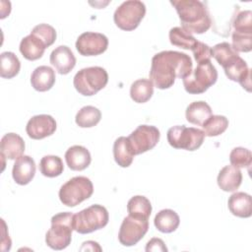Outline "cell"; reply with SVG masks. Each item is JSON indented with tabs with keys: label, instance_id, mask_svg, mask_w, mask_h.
<instances>
[{
	"label": "cell",
	"instance_id": "e0dca14e",
	"mask_svg": "<svg viewBox=\"0 0 252 252\" xmlns=\"http://www.w3.org/2000/svg\"><path fill=\"white\" fill-rule=\"evenodd\" d=\"M65 160L70 169L81 171L90 165L92 157L87 148L80 145H75L66 151Z\"/></svg>",
	"mask_w": 252,
	"mask_h": 252
},
{
	"label": "cell",
	"instance_id": "484cf974",
	"mask_svg": "<svg viewBox=\"0 0 252 252\" xmlns=\"http://www.w3.org/2000/svg\"><path fill=\"white\" fill-rule=\"evenodd\" d=\"M154 94V85L149 79H139L132 83L130 96L137 103H145Z\"/></svg>",
	"mask_w": 252,
	"mask_h": 252
},
{
	"label": "cell",
	"instance_id": "836d02e7",
	"mask_svg": "<svg viewBox=\"0 0 252 252\" xmlns=\"http://www.w3.org/2000/svg\"><path fill=\"white\" fill-rule=\"evenodd\" d=\"M229 160L231 165L235 167H249L252 162V154L248 149L237 147L230 152Z\"/></svg>",
	"mask_w": 252,
	"mask_h": 252
},
{
	"label": "cell",
	"instance_id": "7a4b0ae2",
	"mask_svg": "<svg viewBox=\"0 0 252 252\" xmlns=\"http://www.w3.org/2000/svg\"><path fill=\"white\" fill-rule=\"evenodd\" d=\"M170 4L175 8L181 28L190 33H204L212 25V20L205 4L199 0H173Z\"/></svg>",
	"mask_w": 252,
	"mask_h": 252
},
{
	"label": "cell",
	"instance_id": "8d00e7d4",
	"mask_svg": "<svg viewBox=\"0 0 252 252\" xmlns=\"http://www.w3.org/2000/svg\"><path fill=\"white\" fill-rule=\"evenodd\" d=\"M231 46L236 52H249L252 49V33L232 32Z\"/></svg>",
	"mask_w": 252,
	"mask_h": 252
},
{
	"label": "cell",
	"instance_id": "1f68e13d",
	"mask_svg": "<svg viewBox=\"0 0 252 252\" xmlns=\"http://www.w3.org/2000/svg\"><path fill=\"white\" fill-rule=\"evenodd\" d=\"M63 170V161L58 156H44L39 161V171L46 177L59 176Z\"/></svg>",
	"mask_w": 252,
	"mask_h": 252
},
{
	"label": "cell",
	"instance_id": "30bf717a",
	"mask_svg": "<svg viewBox=\"0 0 252 252\" xmlns=\"http://www.w3.org/2000/svg\"><path fill=\"white\" fill-rule=\"evenodd\" d=\"M148 229L149 220L128 215L120 225L118 240L124 246H133L145 236Z\"/></svg>",
	"mask_w": 252,
	"mask_h": 252
},
{
	"label": "cell",
	"instance_id": "f1b7e54d",
	"mask_svg": "<svg viewBox=\"0 0 252 252\" xmlns=\"http://www.w3.org/2000/svg\"><path fill=\"white\" fill-rule=\"evenodd\" d=\"M101 118V112L93 105L82 107L76 114V124L81 128H91L95 126Z\"/></svg>",
	"mask_w": 252,
	"mask_h": 252
},
{
	"label": "cell",
	"instance_id": "d6a6232c",
	"mask_svg": "<svg viewBox=\"0 0 252 252\" xmlns=\"http://www.w3.org/2000/svg\"><path fill=\"white\" fill-rule=\"evenodd\" d=\"M205 136L216 137L222 134L228 127V119L223 115H211L202 125Z\"/></svg>",
	"mask_w": 252,
	"mask_h": 252
},
{
	"label": "cell",
	"instance_id": "277c9868",
	"mask_svg": "<svg viewBox=\"0 0 252 252\" xmlns=\"http://www.w3.org/2000/svg\"><path fill=\"white\" fill-rule=\"evenodd\" d=\"M107 82L108 74L104 68L99 66L81 69L73 80L77 92L86 96L95 94L106 86Z\"/></svg>",
	"mask_w": 252,
	"mask_h": 252
},
{
	"label": "cell",
	"instance_id": "52a82bcc",
	"mask_svg": "<svg viewBox=\"0 0 252 252\" xmlns=\"http://www.w3.org/2000/svg\"><path fill=\"white\" fill-rule=\"evenodd\" d=\"M94 193V185L86 176H75L64 183L59 190V199L67 207H75L89 199Z\"/></svg>",
	"mask_w": 252,
	"mask_h": 252
},
{
	"label": "cell",
	"instance_id": "44dd1931",
	"mask_svg": "<svg viewBox=\"0 0 252 252\" xmlns=\"http://www.w3.org/2000/svg\"><path fill=\"white\" fill-rule=\"evenodd\" d=\"M55 71L46 65L36 67L31 76L32 87L37 92L49 91L55 84Z\"/></svg>",
	"mask_w": 252,
	"mask_h": 252
},
{
	"label": "cell",
	"instance_id": "e575fe53",
	"mask_svg": "<svg viewBox=\"0 0 252 252\" xmlns=\"http://www.w3.org/2000/svg\"><path fill=\"white\" fill-rule=\"evenodd\" d=\"M31 33L37 36L45 44L46 47H49L54 43L57 35L55 29L47 24H39L35 26L32 30Z\"/></svg>",
	"mask_w": 252,
	"mask_h": 252
},
{
	"label": "cell",
	"instance_id": "6da1fadb",
	"mask_svg": "<svg viewBox=\"0 0 252 252\" xmlns=\"http://www.w3.org/2000/svg\"><path fill=\"white\" fill-rule=\"evenodd\" d=\"M192 59L186 53L173 50L160 51L152 58L150 80L159 90L173 86L176 78L184 79L192 73Z\"/></svg>",
	"mask_w": 252,
	"mask_h": 252
},
{
	"label": "cell",
	"instance_id": "7c38bea8",
	"mask_svg": "<svg viewBox=\"0 0 252 252\" xmlns=\"http://www.w3.org/2000/svg\"><path fill=\"white\" fill-rule=\"evenodd\" d=\"M107 46L108 38L100 32H83L76 41V48L83 56L99 55L107 49Z\"/></svg>",
	"mask_w": 252,
	"mask_h": 252
},
{
	"label": "cell",
	"instance_id": "4fadbf2b",
	"mask_svg": "<svg viewBox=\"0 0 252 252\" xmlns=\"http://www.w3.org/2000/svg\"><path fill=\"white\" fill-rule=\"evenodd\" d=\"M55 119L48 114H38L32 116L27 123L26 132L33 140L44 139L51 136L56 130Z\"/></svg>",
	"mask_w": 252,
	"mask_h": 252
},
{
	"label": "cell",
	"instance_id": "8fae6325",
	"mask_svg": "<svg viewBox=\"0 0 252 252\" xmlns=\"http://www.w3.org/2000/svg\"><path fill=\"white\" fill-rule=\"evenodd\" d=\"M160 137L159 130L151 125L138 126L128 137L134 155H141L156 147Z\"/></svg>",
	"mask_w": 252,
	"mask_h": 252
},
{
	"label": "cell",
	"instance_id": "ac0fdd59",
	"mask_svg": "<svg viewBox=\"0 0 252 252\" xmlns=\"http://www.w3.org/2000/svg\"><path fill=\"white\" fill-rule=\"evenodd\" d=\"M25 142L21 136L16 133L5 134L0 142L1 158L8 159H17L25 151Z\"/></svg>",
	"mask_w": 252,
	"mask_h": 252
},
{
	"label": "cell",
	"instance_id": "d6986e66",
	"mask_svg": "<svg viewBox=\"0 0 252 252\" xmlns=\"http://www.w3.org/2000/svg\"><path fill=\"white\" fill-rule=\"evenodd\" d=\"M217 181L222 191L233 192L238 189L242 182V173L238 167L225 165L220 170Z\"/></svg>",
	"mask_w": 252,
	"mask_h": 252
},
{
	"label": "cell",
	"instance_id": "7402d4cb",
	"mask_svg": "<svg viewBox=\"0 0 252 252\" xmlns=\"http://www.w3.org/2000/svg\"><path fill=\"white\" fill-rule=\"evenodd\" d=\"M45 48V44L37 36L32 33L25 36L21 40L19 47L22 55L30 61H34L41 58Z\"/></svg>",
	"mask_w": 252,
	"mask_h": 252
},
{
	"label": "cell",
	"instance_id": "ba28073f",
	"mask_svg": "<svg viewBox=\"0 0 252 252\" xmlns=\"http://www.w3.org/2000/svg\"><path fill=\"white\" fill-rule=\"evenodd\" d=\"M167 142L174 149L195 151L199 149L205 139L203 130L185 125H176L168 129Z\"/></svg>",
	"mask_w": 252,
	"mask_h": 252
},
{
	"label": "cell",
	"instance_id": "3957f363",
	"mask_svg": "<svg viewBox=\"0 0 252 252\" xmlns=\"http://www.w3.org/2000/svg\"><path fill=\"white\" fill-rule=\"evenodd\" d=\"M74 230V214L58 213L51 218V227L45 234V242L53 250H63L69 246Z\"/></svg>",
	"mask_w": 252,
	"mask_h": 252
},
{
	"label": "cell",
	"instance_id": "cb8c5ba5",
	"mask_svg": "<svg viewBox=\"0 0 252 252\" xmlns=\"http://www.w3.org/2000/svg\"><path fill=\"white\" fill-rule=\"evenodd\" d=\"M211 115H213L211 106L203 100L191 102L185 111L187 121L197 126H202Z\"/></svg>",
	"mask_w": 252,
	"mask_h": 252
},
{
	"label": "cell",
	"instance_id": "f35d334b",
	"mask_svg": "<svg viewBox=\"0 0 252 252\" xmlns=\"http://www.w3.org/2000/svg\"><path fill=\"white\" fill-rule=\"evenodd\" d=\"M145 250L147 252H150V251L166 252L167 251V247L165 246L163 240H161L160 238H158V237H154L150 241H148Z\"/></svg>",
	"mask_w": 252,
	"mask_h": 252
},
{
	"label": "cell",
	"instance_id": "2e32d148",
	"mask_svg": "<svg viewBox=\"0 0 252 252\" xmlns=\"http://www.w3.org/2000/svg\"><path fill=\"white\" fill-rule=\"evenodd\" d=\"M35 174V162L30 156L19 157L12 169V176L19 185L29 184Z\"/></svg>",
	"mask_w": 252,
	"mask_h": 252
},
{
	"label": "cell",
	"instance_id": "603a6c76",
	"mask_svg": "<svg viewBox=\"0 0 252 252\" xmlns=\"http://www.w3.org/2000/svg\"><path fill=\"white\" fill-rule=\"evenodd\" d=\"M134 152L128 137H118L113 144V157L115 162L121 167H128L133 162Z\"/></svg>",
	"mask_w": 252,
	"mask_h": 252
},
{
	"label": "cell",
	"instance_id": "d590c367",
	"mask_svg": "<svg viewBox=\"0 0 252 252\" xmlns=\"http://www.w3.org/2000/svg\"><path fill=\"white\" fill-rule=\"evenodd\" d=\"M232 27L234 32L252 33V12L250 10L239 12L232 22Z\"/></svg>",
	"mask_w": 252,
	"mask_h": 252
},
{
	"label": "cell",
	"instance_id": "5b68a950",
	"mask_svg": "<svg viewBox=\"0 0 252 252\" xmlns=\"http://www.w3.org/2000/svg\"><path fill=\"white\" fill-rule=\"evenodd\" d=\"M107 210L98 204L92 205L74 215V230L87 234L104 227L108 223Z\"/></svg>",
	"mask_w": 252,
	"mask_h": 252
},
{
	"label": "cell",
	"instance_id": "5bb4252c",
	"mask_svg": "<svg viewBox=\"0 0 252 252\" xmlns=\"http://www.w3.org/2000/svg\"><path fill=\"white\" fill-rule=\"evenodd\" d=\"M226 77L233 81L238 82L243 89L251 92V71L247 63L238 56L232 63L223 68Z\"/></svg>",
	"mask_w": 252,
	"mask_h": 252
},
{
	"label": "cell",
	"instance_id": "f546056e",
	"mask_svg": "<svg viewBox=\"0 0 252 252\" xmlns=\"http://www.w3.org/2000/svg\"><path fill=\"white\" fill-rule=\"evenodd\" d=\"M169 41L172 45L192 50L197 43V39L181 27H174L169 31Z\"/></svg>",
	"mask_w": 252,
	"mask_h": 252
},
{
	"label": "cell",
	"instance_id": "4316f807",
	"mask_svg": "<svg viewBox=\"0 0 252 252\" xmlns=\"http://www.w3.org/2000/svg\"><path fill=\"white\" fill-rule=\"evenodd\" d=\"M21 69V62L17 55L11 51L2 52L0 55V76L4 79L16 77Z\"/></svg>",
	"mask_w": 252,
	"mask_h": 252
},
{
	"label": "cell",
	"instance_id": "9c48e42d",
	"mask_svg": "<svg viewBox=\"0 0 252 252\" xmlns=\"http://www.w3.org/2000/svg\"><path fill=\"white\" fill-rule=\"evenodd\" d=\"M146 14V6L139 0H128L121 3L113 14L115 25L123 31L135 30Z\"/></svg>",
	"mask_w": 252,
	"mask_h": 252
},
{
	"label": "cell",
	"instance_id": "9a60e30c",
	"mask_svg": "<svg viewBox=\"0 0 252 252\" xmlns=\"http://www.w3.org/2000/svg\"><path fill=\"white\" fill-rule=\"evenodd\" d=\"M49 60L51 65L61 75L70 73L76 65V58L72 50L66 45L57 46L51 52Z\"/></svg>",
	"mask_w": 252,
	"mask_h": 252
},
{
	"label": "cell",
	"instance_id": "74e56055",
	"mask_svg": "<svg viewBox=\"0 0 252 252\" xmlns=\"http://www.w3.org/2000/svg\"><path fill=\"white\" fill-rule=\"evenodd\" d=\"M191 51L193 52L194 58L197 61V63L211 61L212 51H211V47L208 44H206L202 41H197L196 45L194 46V48Z\"/></svg>",
	"mask_w": 252,
	"mask_h": 252
},
{
	"label": "cell",
	"instance_id": "ab89813d",
	"mask_svg": "<svg viewBox=\"0 0 252 252\" xmlns=\"http://www.w3.org/2000/svg\"><path fill=\"white\" fill-rule=\"evenodd\" d=\"M81 251L83 250H98V251H101V248L99 247L98 243L97 242H94V241H92V240H89V241H86L83 243V246L80 248Z\"/></svg>",
	"mask_w": 252,
	"mask_h": 252
},
{
	"label": "cell",
	"instance_id": "83f0119b",
	"mask_svg": "<svg viewBox=\"0 0 252 252\" xmlns=\"http://www.w3.org/2000/svg\"><path fill=\"white\" fill-rule=\"evenodd\" d=\"M127 211L130 216L149 220L152 213V205L148 198L137 195L128 201Z\"/></svg>",
	"mask_w": 252,
	"mask_h": 252
},
{
	"label": "cell",
	"instance_id": "8992f818",
	"mask_svg": "<svg viewBox=\"0 0 252 252\" xmlns=\"http://www.w3.org/2000/svg\"><path fill=\"white\" fill-rule=\"evenodd\" d=\"M185 91L188 94H199L205 93L218 80V71L211 61L198 63L192 73L182 79Z\"/></svg>",
	"mask_w": 252,
	"mask_h": 252
},
{
	"label": "cell",
	"instance_id": "4dcf8cb0",
	"mask_svg": "<svg viewBox=\"0 0 252 252\" xmlns=\"http://www.w3.org/2000/svg\"><path fill=\"white\" fill-rule=\"evenodd\" d=\"M212 57H214L217 62L224 68L228 64L232 63L239 55L236 52L230 43L228 42H220L211 48Z\"/></svg>",
	"mask_w": 252,
	"mask_h": 252
},
{
	"label": "cell",
	"instance_id": "ffe728a7",
	"mask_svg": "<svg viewBox=\"0 0 252 252\" xmlns=\"http://www.w3.org/2000/svg\"><path fill=\"white\" fill-rule=\"evenodd\" d=\"M227 206L230 213L238 218H250L252 215V199L245 192L233 193L227 201Z\"/></svg>",
	"mask_w": 252,
	"mask_h": 252
},
{
	"label": "cell",
	"instance_id": "d4e9b609",
	"mask_svg": "<svg viewBox=\"0 0 252 252\" xmlns=\"http://www.w3.org/2000/svg\"><path fill=\"white\" fill-rule=\"evenodd\" d=\"M157 229L163 233H170L176 230L179 226L180 219L176 212L170 209H164L159 211L154 220Z\"/></svg>",
	"mask_w": 252,
	"mask_h": 252
}]
</instances>
